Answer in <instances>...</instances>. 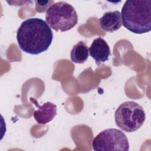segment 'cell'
Masks as SVG:
<instances>
[{
	"label": "cell",
	"instance_id": "obj_1",
	"mask_svg": "<svg viewBox=\"0 0 151 151\" xmlns=\"http://www.w3.org/2000/svg\"><path fill=\"white\" fill-rule=\"evenodd\" d=\"M53 33L44 20L28 18L21 24L17 32L19 48L25 52L37 55L48 50L52 43Z\"/></svg>",
	"mask_w": 151,
	"mask_h": 151
},
{
	"label": "cell",
	"instance_id": "obj_2",
	"mask_svg": "<svg viewBox=\"0 0 151 151\" xmlns=\"http://www.w3.org/2000/svg\"><path fill=\"white\" fill-rule=\"evenodd\" d=\"M123 26L134 34H144L151 30V1L127 0L122 9Z\"/></svg>",
	"mask_w": 151,
	"mask_h": 151
},
{
	"label": "cell",
	"instance_id": "obj_3",
	"mask_svg": "<svg viewBox=\"0 0 151 151\" xmlns=\"http://www.w3.org/2000/svg\"><path fill=\"white\" fill-rule=\"evenodd\" d=\"M45 20L49 26L55 31L64 32L77 25L78 15L71 5L59 1L54 3L46 11Z\"/></svg>",
	"mask_w": 151,
	"mask_h": 151
},
{
	"label": "cell",
	"instance_id": "obj_4",
	"mask_svg": "<svg viewBox=\"0 0 151 151\" xmlns=\"http://www.w3.org/2000/svg\"><path fill=\"white\" fill-rule=\"evenodd\" d=\"M116 125L124 132L138 130L144 123L146 115L143 108L133 101H125L116 109L114 114Z\"/></svg>",
	"mask_w": 151,
	"mask_h": 151
},
{
	"label": "cell",
	"instance_id": "obj_5",
	"mask_svg": "<svg viewBox=\"0 0 151 151\" xmlns=\"http://www.w3.org/2000/svg\"><path fill=\"white\" fill-rule=\"evenodd\" d=\"M95 151H128L129 144L126 134L117 129H107L100 132L93 140Z\"/></svg>",
	"mask_w": 151,
	"mask_h": 151
},
{
	"label": "cell",
	"instance_id": "obj_6",
	"mask_svg": "<svg viewBox=\"0 0 151 151\" xmlns=\"http://www.w3.org/2000/svg\"><path fill=\"white\" fill-rule=\"evenodd\" d=\"M90 56L95 60L96 64L99 66L102 63L109 60L111 51L107 42L102 38L98 37L94 39L88 48Z\"/></svg>",
	"mask_w": 151,
	"mask_h": 151
},
{
	"label": "cell",
	"instance_id": "obj_7",
	"mask_svg": "<svg viewBox=\"0 0 151 151\" xmlns=\"http://www.w3.org/2000/svg\"><path fill=\"white\" fill-rule=\"evenodd\" d=\"M30 100L38 107V109L34 113V117L38 124H47L56 116L57 106L53 103L48 101L40 106L35 99L31 97Z\"/></svg>",
	"mask_w": 151,
	"mask_h": 151
},
{
	"label": "cell",
	"instance_id": "obj_8",
	"mask_svg": "<svg viewBox=\"0 0 151 151\" xmlns=\"http://www.w3.org/2000/svg\"><path fill=\"white\" fill-rule=\"evenodd\" d=\"M99 22L101 28L107 32L117 31L122 25L121 13L119 11L106 12L99 19Z\"/></svg>",
	"mask_w": 151,
	"mask_h": 151
},
{
	"label": "cell",
	"instance_id": "obj_9",
	"mask_svg": "<svg viewBox=\"0 0 151 151\" xmlns=\"http://www.w3.org/2000/svg\"><path fill=\"white\" fill-rule=\"evenodd\" d=\"M88 54V48L87 44L80 41L73 46L70 52V58L73 63L82 64L87 60Z\"/></svg>",
	"mask_w": 151,
	"mask_h": 151
},
{
	"label": "cell",
	"instance_id": "obj_10",
	"mask_svg": "<svg viewBox=\"0 0 151 151\" xmlns=\"http://www.w3.org/2000/svg\"><path fill=\"white\" fill-rule=\"evenodd\" d=\"M52 1H35V10L38 12H44L54 4Z\"/></svg>",
	"mask_w": 151,
	"mask_h": 151
}]
</instances>
